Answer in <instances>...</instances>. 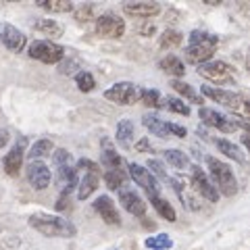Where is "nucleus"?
Listing matches in <instances>:
<instances>
[{
  "mask_svg": "<svg viewBox=\"0 0 250 250\" xmlns=\"http://www.w3.org/2000/svg\"><path fill=\"white\" fill-rule=\"evenodd\" d=\"M29 228L40 231L46 238H73L77 229L69 219H62L59 215L48 213H36L29 217Z\"/></svg>",
  "mask_w": 250,
  "mask_h": 250,
  "instance_id": "1",
  "label": "nucleus"
},
{
  "mask_svg": "<svg viewBox=\"0 0 250 250\" xmlns=\"http://www.w3.org/2000/svg\"><path fill=\"white\" fill-rule=\"evenodd\" d=\"M217 44H219V38L208 34V31H200V29H194L190 34V44L186 48V61L192 62V65H205L213 59V54L217 50Z\"/></svg>",
  "mask_w": 250,
  "mask_h": 250,
  "instance_id": "2",
  "label": "nucleus"
},
{
  "mask_svg": "<svg viewBox=\"0 0 250 250\" xmlns=\"http://www.w3.org/2000/svg\"><path fill=\"white\" fill-rule=\"evenodd\" d=\"M207 165H208V171H210V177H213V184L217 194H223V196H236L238 194V179L233 175L231 167L228 163L215 159V156H208L207 159Z\"/></svg>",
  "mask_w": 250,
  "mask_h": 250,
  "instance_id": "3",
  "label": "nucleus"
},
{
  "mask_svg": "<svg viewBox=\"0 0 250 250\" xmlns=\"http://www.w3.org/2000/svg\"><path fill=\"white\" fill-rule=\"evenodd\" d=\"M202 94L207 98H210L213 103H219L223 106H228L233 113V117H242V119H248V103L244 94L238 92H229L223 88H213V85H202Z\"/></svg>",
  "mask_w": 250,
  "mask_h": 250,
  "instance_id": "4",
  "label": "nucleus"
},
{
  "mask_svg": "<svg viewBox=\"0 0 250 250\" xmlns=\"http://www.w3.org/2000/svg\"><path fill=\"white\" fill-rule=\"evenodd\" d=\"M77 169L83 171V179L82 182H77V198L85 200V198H90L92 194L96 192V188L100 184V167L94 161L80 159L77 161Z\"/></svg>",
  "mask_w": 250,
  "mask_h": 250,
  "instance_id": "5",
  "label": "nucleus"
},
{
  "mask_svg": "<svg viewBox=\"0 0 250 250\" xmlns=\"http://www.w3.org/2000/svg\"><path fill=\"white\" fill-rule=\"evenodd\" d=\"M198 75H202L205 80L219 83V85H229L236 83V75H233V67L225 61H208L205 65L198 67Z\"/></svg>",
  "mask_w": 250,
  "mask_h": 250,
  "instance_id": "6",
  "label": "nucleus"
},
{
  "mask_svg": "<svg viewBox=\"0 0 250 250\" xmlns=\"http://www.w3.org/2000/svg\"><path fill=\"white\" fill-rule=\"evenodd\" d=\"M29 57L40 62H46V65H57V62L65 59V48L50 40H38L29 46Z\"/></svg>",
  "mask_w": 250,
  "mask_h": 250,
  "instance_id": "7",
  "label": "nucleus"
},
{
  "mask_svg": "<svg viewBox=\"0 0 250 250\" xmlns=\"http://www.w3.org/2000/svg\"><path fill=\"white\" fill-rule=\"evenodd\" d=\"M104 98L111 100L115 104L129 106V104H136L140 100V88L131 82H117L115 85H111V88L104 92Z\"/></svg>",
  "mask_w": 250,
  "mask_h": 250,
  "instance_id": "8",
  "label": "nucleus"
},
{
  "mask_svg": "<svg viewBox=\"0 0 250 250\" xmlns=\"http://www.w3.org/2000/svg\"><path fill=\"white\" fill-rule=\"evenodd\" d=\"M96 34L108 40H119L125 34V21L115 13H103L96 17Z\"/></svg>",
  "mask_w": 250,
  "mask_h": 250,
  "instance_id": "9",
  "label": "nucleus"
},
{
  "mask_svg": "<svg viewBox=\"0 0 250 250\" xmlns=\"http://www.w3.org/2000/svg\"><path fill=\"white\" fill-rule=\"evenodd\" d=\"M129 175H131V179L136 182V186H140L142 190L148 194V196H159V192H161V186H159V182H156V177L148 171L146 167H142V165H138V163H129Z\"/></svg>",
  "mask_w": 250,
  "mask_h": 250,
  "instance_id": "10",
  "label": "nucleus"
},
{
  "mask_svg": "<svg viewBox=\"0 0 250 250\" xmlns=\"http://www.w3.org/2000/svg\"><path fill=\"white\" fill-rule=\"evenodd\" d=\"M200 119L208 127H217L219 131H225V134H231V131L238 129V125L231 121V117L219 113L217 108H208V106H202L200 108Z\"/></svg>",
  "mask_w": 250,
  "mask_h": 250,
  "instance_id": "11",
  "label": "nucleus"
},
{
  "mask_svg": "<svg viewBox=\"0 0 250 250\" xmlns=\"http://www.w3.org/2000/svg\"><path fill=\"white\" fill-rule=\"evenodd\" d=\"M0 42H2L6 48L13 50V52H21L23 48H25V44H27V38H25V34H23L21 29L11 25V23L0 21Z\"/></svg>",
  "mask_w": 250,
  "mask_h": 250,
  "instance_id": "12",
  "label": "nucleus"
},
{
  "mask_svg": "<svg viewBox=\"0 0 250 250\" xmlns=\"http://www.w3.org/2000/svg\"><path fill=\"white\" fill-rule=\"evenodd\" d=\"M25 144H27V140L19 138V142L4 154L2 167H4V171H6V175H9V177H17L19 175L21 165H23V154H25Z\"/></svg>",
  "mask_w": 250,
  "mask_h": 250,
  "instance_id": "13",
  "label": "nucleus"
},
{
  "mask_svg": "<svg viewBox=\"0 0 250 250\" xmlns=\"http://www.w3.org/2000/svg\"><path fill=\"white\" fill-rule=\"evenodd\" d=\"M50 179H52V173L50 169L44 165L42 161H29L27 165V182L34 190H46L50 186Z\"/></svg>",
  "mask_w": 250,
  "mask_h": 250,
  "instance_id": "14",
  "label": "nucleus"
},
{
  "mask_svg": "<svg viewBox=\"0 0 250 250\" xmlns=\"http://www.w3.org/2000/svg\"><path fill=\"white\" fill-rule=\"evenodd\" d=\"M192 188L196 190V194L205 196L208 202H217L219 194L215 190V186L210 184V179L207 177V173L200 167H192Z\"/></svg>",
  "mask_w": 250,
  "mask_h": 250,
  "instance_id": "15",
  "label": "nucleus"
},
{
  "mask_svg": "<svg viewBox=\"0 0 250 250\" xmlns=\"http://www.w3.org/2000/svg\"><path fill=\"white\" fill-rule=\"evenodd\" d=\"M94 208H96V213L100 215V219H103L106 225H121L119 210H117L111 196H98L96 202H94Z\"/></svg>",
  "mask_w": 250,
  "mask_h": 250,
  "instance_id": "16",
  "label": "nucleus"
},
{
  "mask_svg": "<svg viewBox=\"0 0 250 250\" xmlns=\"http://www.w3.org/2000/svg\"><path fill=\"white\" fill-rule=\"evenodd\" d=\"M123 13L138 19H150L161 13V4L159 2H125Z\"/></svg>",
  "mask_w": 250,
  "mask_h": 250,
  "instance_id": "17",
  "label": "nucleus"
},
{
  "mask_svg": "<svg viewBox=\"0 0 250 250\" xmlns=\"http://www.w3.org/2000/svg\"><path fill=\"white\" fill-rule=\"evenodd\" d=\"M119 202L123 205V208L127 210L129 215H134V217H142V215L146 213V202H144L142 196H140L138 192H134V190H121Z\"/></svg>",
  "mask_w": 250,
  "mask_h": 250,
  "instance_id": "18",
  "label": "nucleus"
},
{
  "mask_svg": "<svg viewBox=\"0 0 250 250\" xmlns=\"http://www.w3.org/2000/svg\"><path fill=\"white\" fill-rule=\"evenodd\" d=\"M142 123H144V127H146V129H150V134L159 136V138H169L167 123L163 121L159 115H154V113H146V115L142 117Z\"/></svg>",
  "mask_w": 250,
  "mask_h": 250,
  "instance_id": "19",
  "label": "nucleus"
},
{
  "mask_svg": "<svg viewBox=\"0 0 250 250\" xmlns=\"http://www.w3.org/2000/svg\"><path fill=\"white\" fill-rule=\"evenodd\" d=\"M52 152H54L52 140L42 138V140H38V142H34V146L29 148L27 156H29V161H42V159H46V156H50Z\"/></svg>",
  "mask_w": 250,
  "mask_h": 250,
  "instance_id": "20",
  "label": "nucleus"
},
{
  "mask_svg": "<svg viewBox=\"0 0 250 250\" xmlns=\"http://www.w3.org/2000/svg\"><path fill=\"white\" fill-rule=\"evenodd\" d=\"M215 146H217V150H219V152H223L225 156H229V159L238 161V163H246L244 152H242L240 148H238L236 144H233V142H229V140L219 138V140H215Z\"/></svg>",
  "mask_w": 250,
  "mask_h": 250,
  "instance_id": "21",
  "label": "nucleus"
},
{
  "mask_svg": "<svg viewBox=\"0 0 250 250\" xmlns=\"http://www.w3.org/2000/svg\"><path fill=\"white\" fill-rule=\"evenodd\" d=\"M159 67H161L165 73L173 75V77H182V75L186 73L184 61H182V59H177V57H173V54H169V57H165V59H161Z\"/></svg>",
  "mask_w": 250,
  "mask_h": 250,
  "instance_id": "22",
  "label": "nucleus"
},
{
  "mask_svg": "<svg viewBox=\"0 0 250 250\" xmlns=\"http://www.w3.org/2000/svg\"><path fill=\"white\" fill-rule=\"evenodd\" d=\"M34 29L40 31L44 36H50V38H61L62 36V25L57 23L54 19H40L34 23Z\"/></svg>",
  "mask_w": 250,
  "mask_h": 250,
  "instance_id": "23",
  "label": "nucleus"
},
{
  "mask_svg": "<svg viewBox=\"0 0 250 250\" xmlns=\"http://www.w3.org/2000/svg\"><path fill=\"white\" fill-rule=\"evenodd\" d=\"M131 138H134V123H131L129 119L119 121V125H117V131H115V140L121 146L127 148L129 142H131Z\"/></svg>",
  "mask_w": 250,
  "mask_h": 250,
  "instance_id": "24",
  "label": "nucleus"
},
{
  "mask_svg": "<svg viewBox=\"0 0 250 250\" xmlns=\"http://www.w3.org/2000/svg\"><path fill=\"white\" fill-rule=\"evenodd\" d=\"M103 165L108 169V171H121V156L117 154L115 148L104 142V150H103Z\"/></svg>",
  "mask_w": 250,
  "mask_h": 250,
  "instance_id": "25",
  "label": "nucleus"
},
{
  "mask_svg": "<svg viewBox=\"0 0 250 250\" xmlns=\"http://www.w3.org/2000/svg\"><path fill=\"white\" fill-rule=\"evenodd\" d=\"M38 6L48 13H69L73 11V2L69 0H38Z\"/></svg>",
  "mask_w": 250,
  "mask_h": 250,
  "instance_id": "26",
  "label": "nucleus"
},
{
  "mask_svg": "<svg viewBox=\"0 0 250 250\" xmlns=\"http://www.w3.org/2000/svg\"><path fill=\"white\" fill-rule=\"evenodd\" d=\"M171 85H173V90H175V92H177V94H179V96H182V98L190 100V103H194V104H200V103H202V98L198 96V92L194 90L190 83H186V82H179V80H175V82L171 83Z\"/></svg>",
  "mask_w": 250,
  "mask_h": 250,
  "instance_id": "27",
  "label": "nucleus"
},
{
  "mask_svg": "<svg viewBox=\"0 0 250 250\" xmlns=\"http://www.w3.org/2000/svg\"><path fill=\"white\" fill-rule=\"evenodd\" d=\"M150 202H152V207L156 208V213H159L163 219H167V221H171V223H173L175 219H177L173 207H171L165 198H161V196H152V198H150Z\"/></svg>",
  "mask_w": 250,
  "mask_h": 250,
  "instance_id": "28",
  "label": "nucleus"
},
{
  "mask_svg": "<svg viewBox=\"0 0 250 250\" xmlns=\"http://www.w3.org/2000/svg\"><path fill=\"white\" fill-rule=\"evenodd\" d=\"M165 154L167 163H171L175 169H188L190 167V159H188V154L184 150H177V148H171V150H165L163 152Z\"/></svg>",
  "mask_w": 250,
  "mask_h": 250,
  "instance_id": "29",
  "label": "nucleus"
},
{
  "mask_svg": "<svg viewBox=\"0 0 250 250\" xmlns=\"http://www.w3.org/2000/svg\"><path fill=\"white\" fill-rule=\"evenodd\" d=\"M146 248H150V250H167L173 246V240H171L167 233H159V236H150V238H146Z\"/></svg>",
  "mask_w": 250,
  "mask_h": 250,
  "instance_id": "30",
  "label": "nucleus"
},
{
  "mask_svg": "<svg viewBox=\"0 0 250 250\" xmlns=\"http://www.w3.org/2000/svg\"><path fill=\"white\" fill-rule=\"evenodd\" d=\"M146 106H163V100H161V94L156 90H148V88H142L140 90V100Z\"/></svg>",
  "mask_w": 250,
  "mask_h": 250,
  "instance_id": "31",
  "label": "nucleus"
},
{
  "mask_svg": "<svg viewBox=\"0 0 250 250\" xmlns=\"http://www.w3.org/2000/svg\"><path fill=\"white\" fill-rule=\"evenodd\" d=\"M161 48H175V46H179L184 42V36L179 34V31H173V29H167L165 34L161 36Z\"/></svg>",
  "mask_w": 250,
  "mask_h": 250,
  "instance_id": "32",
  "label": "nucleus"
},
{
  "mask_svg": "<svg viewBox=\"0 0 250 250\" xmlns=\"http://www.w3.org/2000/svg\"><path fill=\"white\" fill-rule=\"evenodd\" d=\"M75 83L77 88H80L82 92H92L94 88H96V80H94V75L88 73V71H80L75 75Z\"/></svg>",
  "mask_w": 250,
  "mask_h": 250,
  "instance_id": "33",
  "label": "nucleus"
},
{
  "mask_svg": "<svg viewBox=\"0 0 250 250\" xmlns=\"http://www.w3.org/2000/svg\"><path fill=\"white\" fill-rule=\"evenodd\" d=\"M125 182V173L123 171H106L104 173V184L108 190H119Z\"/></svg>",
  "mask_w": 250,
  "mask_h": 250,
  "instance_id": "34",
  "label": "nucleus"
},
{
  "mask_svg": "<svg viewBox=\"0 0 250 250\" xmlns=\"http://www.w3.org/2000/svg\"><path fill=\"white\" fill-rule=\"evenodd\" d=\"M165 103V106L169 108V111H173V113H177V115H190V106H188L182 98H175V96H169L167 100H163Z\"/></svg>",
  "mask_w": 250,
  "mask_h": 250,
  "instance_id": "35",
  "label": "nucleus"
},
{
  "mask_svg": "<svg viewBox=\"0 0 250 250\" xmlns=\"http://www.w3.org/2000/svg\"><path fill=\"white\" fill-rule=\"evenodd\" d=\"M73 15H75V19L80 23H88V21L94 19V6L92 4H83V6H80V9H75Z\"/></svg>",
  "mask_w": 250,
  "mask_h": 250,
  "instance_id": "36",
  "label": "nucleus"
},
{
  "mask_svg": "<svg viewBox=\"0 0 250 250\" xmlns=\"http://www.w3.org/2000/svg\"><path fill=\"white\" fill-rule=\"evenodd\" d=\"M52 161H54V165H57V167L69 165V163H71V152L65 150V148H59V150L52 152Z\"/></svg>",
  "mask_w": 250,
  "mask_h": 250,
  "instance_id": "37",
  "label": "nucleus"
},
{
  "mask_svg": "<svg viewBox=\"0 0 250 250\" xmlns=\"http://www.w3.org/2000/svg\"><path fill=\"white\" fill-rule=\"evenodd\" d=\"M148 171H150V173L154 175V177H159V179H165L167 182V171H165V167H163V163L161 161H148Z\"/></svg>",
  "mask_w": 250,
  "mask_h": 250,
  "instance_id": "38",
  "label": "nucleus"
},
{
  "mask_svg": "<svg viewBox=\"0 0 250 250\" xmlns=\"http://www.w3.org/2000/svg\"><path fill=\"white\" fill-rule=\"evenodd\" d=\"M167 131H169V136H177V138H186V127H182V125H177V123H167Z\"/></svg>",
  "mask_w": 250,
  "mask_h": 250,
  "instance_id": "39",
  "label": "nucleus"
},
{
  "mask_svg": "<svg viewBox=\"0 0 250 250\" xmlns=\"http://www.w3.org/2000/svg\"><path fill=\"white\" fill-rule=\"evenodd\" d=\"M136 150H138V152H152V144H150V140H148V138L138 140V142H136Z\"/></svg>",
  "mask_w": 250,
  "mask_h": 250,
  "instance_id": "40",
  "label": "nucleus"
},
{
  "mask_svg": "<svg viewBox=\"0 0 250 250\" xmlns=\"http://www.w3.org/2000/svg\"><path fill=\"white\" fill-rule=\"evenodd\" d=\"M9 140H11V134L6 129H0V148H4L6 144H9Z\"/></svg>",
  "mask_w": 250,
  "mask_h": 250,
  "instance_id": "41",
  "label": "nucleus"
}]
</instances>
